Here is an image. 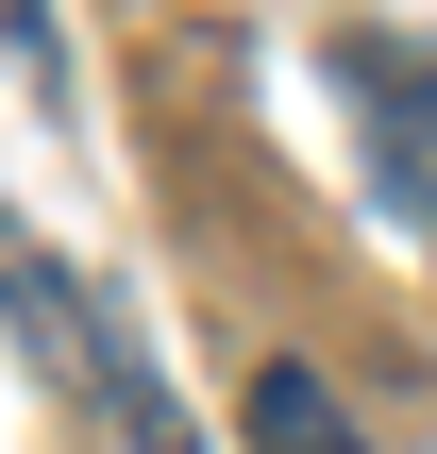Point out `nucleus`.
Wrapping results in <instances>:
<instances>
[{
	"mask_svg": "<svg viewBox=\"0 0 437 454\" xmlns=\"http://www.w3.org/2000/svg\"><path fill=\"white\" fill-rule=\"evenodd\" d=\"M337 67H354V118H371V185H387V219H421V236H437V51L354 34Z\"/></svg>",
	"mask_w": 437,
	"mask_h": 454,
	"instance_id": "obj_1",
	"label": "nucleus"
},
{
	"mask_svg": "<svg viewBox=\"0 0 437 454\" xmlns=\"http://www.w3.org/2000/svg\"><path fill=\"white\" fill-rule=\"evenodd\" d=\"M253 454H371V438L337 421V387H320V371H286V354H269V371H253Z\"/></svg>",
	"mask_w": 437,
	"mask_h": 454,
	"instance_id": "obj_2",
	"label": "nucleus"
}]
</instances>
